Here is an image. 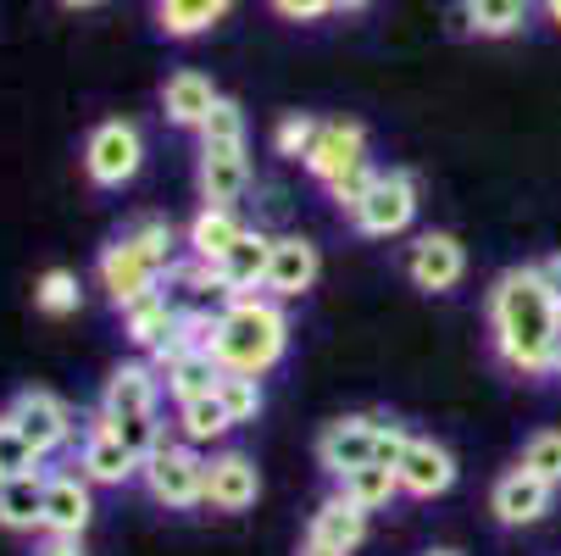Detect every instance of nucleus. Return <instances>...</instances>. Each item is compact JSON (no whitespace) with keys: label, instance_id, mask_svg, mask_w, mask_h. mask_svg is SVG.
I'll use <instances>...</instances> for the list:
<instances>
[{"label":"nucleus","instance_id":"f257e3e1","mask_svg":"<svg viewBox=\"0 0 561 556\" xmlns=\"http://www.w3.org/2000/svg\"><path fill=\"white\" fill-rule=\"evenodd\" d=\"M490 334L512 373H556L561 345V306L550 300L539 268H506L490 290Z\"/></svg>","mask_w":561,"mask_h":556},{"label":"nucleus","instance_id":"f03ea898","mask_svg":"<svg viewBox=\"0 0 561 556\" xmlns=\"http://www.w3.org/2000/svg\"><path fill=\"white\" fill-rule=\"evenodd\" d=\"M284 345H289V324H284V306L273 295H239L217 311L211 356L222 362V373L262 378L267 367H278Z\"/></svg>","mask_w":561,"mask_h":556},{"label":"nucleus","instance_id":"7ed1b4c3","mask_svg":"<svg viewBox=\"0 0 561 556\" xmlns=\"http://www.w3.org/2000/svg\"><path fill=\"white\" fill-rule=\"evenodd\" d=\"M139 479H145V490L162 501V507H201L206 501V456L190 445V440H162L150 456H145V467H139Z\"/></svg>","mask_w":561,"mask_h":556},{"label":"nucleus","instance_id":"20e7f679","mask_svg":"<svg viewBox=\"0 0 561 556\" xmlns=\"http://www.w3.org/2000/svg\"><path fill=\"white\" fill-rule=\"evenodd\" d=\"M139 162H145V139H139V128L128 117H106V123L90 128V139H84V173H90V184L123 190L139 173Z\"/></svg>","mask_w":561,"mask_h":556},{"label":"nucleus","instance_id":"39448f33","mask_svg":"<svg viewBox=\"0 0 561 556\" xmlns=\"http://www.w3.org/2000/svg\"><path fill=\"white\" fill-rule=\"evenodd\" d=\"M412 217H417V179H412L407 168L378 173L373 190L362 195V206L351 212L356 234H367V240H389V234L412 228Z\"/></svg>","mask_w":561,"mask_h":556},{"label":"nucleus","instance_id":"423d86ee","mask_svg":"<svg viewBox=\"0 0 561 556\" xmlns=\"http://www.w3.org/2000/svg\"><path fill=\"white\" fill-rule=\"evenodd\" d=\"M95 273H101V290L112 295V306L117 311H128V306H139L145 295H156V284H162V268H156L128 234L123 240H112L106 251H101V262H95Z\"/></svg>","mask_w":561,"mask_h":556},{"label":"nucleus","instance_id":"0eeeda50","mask_svg":"<svg viewBox=\"0 0 561 556\" xmlns=\"http://www.w3.org/2000/svg\"><path fill=\"white\" fill-rule=\"evenodd\" d=\"M7 418L23 429V440H28L39 456H56V451H61V445H72V434H78V423H72L67 401H56L50 389H23L18 401L7 407Z\"/></svg>","mask_w":561,"mask_h":556},{"label":"nucleus","instance_id":"6e6552de","mask_svg":"<svg viewBox=\"0 0 561 556\" xmlns=\"http://www.w3.org/2000/svg\"><path fill=\"white\" fill-rule=\"evenodd\" d=\"M407 279L417 284V290H456L461 279H467V251H461V240L456 234H445V228H428V234H417V240L407 246Z\"/></svg>","mask_w":561,"mask_h":556},{"label":"nucleus","instance_id":"1a4fd4ad","mask_svg":"<svg viewBox=\"0 0 561 556\" xmlns=\"http://www.w3.org/2000/svg\"><path fill=\"white\" fill-rule=\"evenodd\" d=\"M378 462V418H340L317 434V467L345 479V473Z\"/></svg>","mask_w":561,"mask_h":556},{"label":"nucleus","instance_id":"9d476101","mask_svg":"<svg viewBox=\"0 0 561 556\" xmlns=\"http://www.w3.org/2000/svg\"><path fill=\"white\" fill-rule=\"evenodd\" d=\"M394 473H400V490H407V496L434 501V496H445V490L456 485V456H450L439 440L412 434L407 451H400V462H394Z\"/></svg>","mask_w":561,"mask_h":556},{"label":"nucleus","instance_id":"9b49d317","mask_svg":"<svg viewBox=\"0 0 561 556\" xmlns=\"http://www.w3.org/2000/svg\"><path fill=\"white\" fill-rule=\"evenodd\" d=\"M550 501H556V485H545L539 473H528V467H506L501 479H495V490H490V512H495L506 529L539 523V518L550 512Z\"/></svg>","mask_w":561,"mask_h":556},{"label":"nucleus","instance_id":"f8f14e48","mask_svg":"<svg viewBox=\"0 0 561 556\" xmlns=\"http://www.w3.org/2000/svg\"><path fill=\"white\" fill-rule=\"evenodd\" d=\"M145 462L117 440V429L95 412V423L84 429V445H78V473H84L90 485H128Z\"/></svg>","mask_w":561,"mask_h":556},{"label":"nucleus","instance_id":"ddd939ff","mask_svg":"<svg viewBox=\"0 0 561 556\" xmlns=\"http://www.w3.org/2000/svg\"><path fill=\"white\" fill-rule=\"evenodd\" d=\"M356 168H367V128L362 123H323V128H317V145L306 156V173L334 184V179H345Z\"/></svg>","mask_w":561,"mask_h":556},{"label":"nucleus","instance_id":"4468645a","mask_svg":"<svg viewBox=\"0 0 561 556\" xmlns=\"http://www.w3.org/2000/svg\"><path fill=\"white\" fill-rule=\"evenodd\" d=\"M262 496V473L245 451H222L206 462V501L217 512H251Z\"/></svg>","mask_w":561,"mask_h":556},{"label":"nucleus","instance_id":"2eb2a0df","mask_svg":"<svg viewBox=\"0 0 561 556\" xmlns=\"http://www.w3.org/2000/svg\"><path fill=\"white\" fill-rule=\"evenodd\" d=\"M95 518V501H90V479L84 473H50L45 479V534H61V540H78Z\"/></svg>","mask_w":561,"mask_h":556},{"label":"nucleus","instance_id":"dca6fc26","mask_svg":"<svg viewBox=\"0 0 561 556\" xmlns=\"http://www.w3.org/2000/svg\"><path fill=\"white\" fill-rule=\"evenodd\" d=\"M162 373L145 367V362H123L112 378H106V395H101V418H145L162 401Z\"/></svg>","mask_w":561,"mask_h":556},{"label":"nucleus","instance_id":"f3484780","mask_svg":"<svg viewBox=\"0 0 561 556\" xmlns=\"http://www.w3.org/2000/svg\"><path fill=\"white\" fill-rule=\"evenodd\" d=\"M267 262H273V240H267V234H256V228H245V240H239V246L217 262V284H222V295L239 300V295L267 290Z\"/></svg>","mask_w":561,"mask_h":556},{"label":"nucleus","instance_id":"a211bd4d","mask_svg":"<svg viewBox=\"0 0 561 556\" xmlns=\"http://www.w3.org/2000/svg\"><path fill=\"white\" fill-rule=\"evenodd\" d=\"M317 246L300 240V234H284V240H273V262H267V295L273 300H295L317 284Z\"/></svg>","mask_w":561,"mask_h":556},{"label":"nucleus","instance_id":"6ab92c4d","mask_svg":"<svg viewBox=\"0 0 561 556\" xmlns=\"http://www.w3.org/2000/svg\"><path fill=\"white\" fill-rule=\"evenodd\" d=\"M251 184L245 145H201V195L206 206H233Z\"/></svg>","mask_w":561,"mask_h":556},{"label":"nucleus","instance_id":"aec40b11","mask_svg":"<svg viewBox=\"0 0 561 556\" xmlns=\"http://www.w3.org/2000/svg\"><path fill=\"white\" fill-rule=\"evenodd\" d=\"M217 101H222V95L211 90V78H206V72H195V67L173 72V78H168V90H162L168 123H179V128H201V123L211 117V106H217Z\"/></svg>","mask_w":561,"mask_h":556},{"label":"nucleus","instance_id":"412c9836","mask_svg":"<svg viewBox=\"0 0 561 556\" xmlns=\"http://www.w3.org/2000/svg\"><path fill=\"white\" fill-rule=\"evenodd\" d=\"M239 240H245V223L233 217V206H201V217L190 223V257L195 262H222Z\"/></svg>","mask_w":561,"mask_h":556},{"label":"nucleus","instance_id":"4be33fe9","mask_svg":"<svg viewBox=\"0 0 561 556\" xmlns=\"http://www.w3.org/2000/svg\"><path fill=\"white\" fill-rule=\"evenodd\" d=\"M45 479L50 473H23V479L0 485V529L12 534H28V529H45Z\"/></svg>","mask_w":561,"mask_h":556},{"label":"nucleus","instance_id":"5701e85b","mask_svg":"<svg viewBox=\"0 0 561 556\" xmlns=\"http://www.w3.org/2000/svg\"><path fill=\"white\" fill-rule=\"evenodd\" d=\"M156 373H162V384H168V395L179 407L184 401H206V395H217V384H222V362L211 351H190V356L156 367Z\"/></svg>","mask_w":561,"mask_h":556},{"label":"nucleus","instance_id":"b1692460","mask_svg":"<svg viewBox=\"0 0 561 556\" xmlns=\"http://www.w3.org/2000/svg\"><path fill=\"white\" fill-rule=\"evenodd\" d=\"M534 0H461V23L478 39H512L528 29Z\"/></svg>","mask_w":561,"mask_h":556},{"label":"nucleus","instance_id":"393cba45","mask_svg":"<svg viewBox=\"0 0 561 556\" xmlns=\"http://www.w3.org/2000/svg\"><path fill=\"white\" fill-rule=\"evenodd\" d=\"M233 0H156V29L168 39H195L228 18Z\"/></svg>","mask_w":561,"mask_h":556},{"label":"nucleus","instance_id":"a878e982","mask_svg":"<svg viewBox=\"0 0 561 556\" xmlns=\"http://www.w3.org/2000/svg\"><path fill=\"white\" fill-rule=\"evenodd\" d=\"M179 317H184V311H179L162 290H156V295H145L139 306L123 311V334H128L139 351H156V345H162V340L179 329Z\"/></svg>","mask_w":561,"mask_h":556},{"label":"nucleus","instance_id":"bb28decb","mask_svg":"<svg viewBox=\"0 0 561 556\" xmlns=\"http://www.w3.org/2000/svg\"><path fill=\"white\" fill-rule=\"evenodd\" d=\"M306 534L329 540V545H340V551H356V545L367 540V512H362L356 501H345V496H329L323 507L311 512V529H306Z\"/></svg>","mask_w":561,"mask_h":556},{"label":"nucleus","instance_id":"cd10ccee","mask_svg":"<svg viewBox=\"0 0 561 556\" xmlns=\"http://www.w3.org/2000/svg\"><path fill=\"white\" fill-rule=\"evenodd\" d=\"M340 496L356 501L362 512H378V507H389L400 496V473L383 467V462H367V467H356V473H345V479H340Z\"/></svg>","mask_w":561,"mask_h":556},{"label":"nucleus","instance_id":"c85d7f7f","mask_svg":"<svg viewBox=\"0 0 561 556\" xmlns=\"http://www.w3.org/2000/svg\"><path fill=\"white\" fill-rule=\"evenodd\" d=\"M179 429H184L190 445H206V440H222V434L239 429V423L228 418V407L217 401V395H206V401H184V407H179Z\"/></svg>","mask_w":561,"mask_h":556},{"label":"nucleus","instance_id":"c756f323","mask_svg":"<svg viewBox=\"0 0 561 556\" xmlns=\"http://www.w3.org/2000/svg\"><path fill=\"white\" fill-rule=\"evenodd\" d=\"M39 451L23 440V429L0 412V485H12V479H23V473H39Z\"/></svg>","mask_w":561,"mask_h":556},{"label":"nucleus","instance_id":"7c9ffc66","mask_svg":"<svg viewBox=\"0 0 561 556\" xmlns=\"http://www.w3.org/2000/svg\"><path fill=\"white\" fill-rule=\"evenodd\" d=\"M517 467L539 473L545 485H556V490H561V429H539V434H528V440H523Z\"/></svg>","mask_w":561,"mask_h":556},{"label":"nucleus","instance_id":"2f4dec72","mask_svg":"<svg viewBox=\"0 0 561 556\" xmlns=\"http://www.w3.org/2000/svg\"><path fill=\"white\" fill-rule=\"evenodd\" d=\"M217 401L228 407L233 423H256V412H262V378H251V373H222Z\"/></svg>","mask_w":561,"mask_h":556},{"label":"nucleus","instance_id":"473e14b6","mask_svg":"<svg viewBox=\"0 0 561 556\" xmlns=\"http://www.w3.org/2000/svg\"><path fill=\"white\" fill-rule=\"evenodd\" d=\"M34 306H39L45 317H67V311H78V279H72L67 268H50V273L34 284Z\"/></svg>","mask_w":561,"mask_h":556},{"label":"nucleus","instance_id":"72a5a7b5","mask_svg":"<svg viewBox=\"0 0 561 556\" xmlns=\"http://www.w3.org/2000/svg\"><path fill=\"white\" fill-rule=\"evenodd\" d=\"M317 128H323L317 117H306V112H289V117L273 128V150H278V156H295V162H306V156H311V145H317Z\"/></svg>","mask_w":561,"mask_h":556},{"label":"nucleus","instance_id":"f704fd0d","mask_svg":"<svg viewBox=\"0 0 561 556\" xmlns=\"http://www.w3.org/2000/svg\"><path fill=\"white\" fill-rule=\"evenodd\" d=\"M128 240H134V246H139V251H145L156 268H162V273L173 268V246H179V240H173V223H162V217H145V223H134V228H128Z\"/></svg>","mask_w":561,"mask_h":556},{"label":"nucleus","instance_id":"c9c22d12","mask_svg":"<svg viewBox=\"0 0 561 556\" xmlns=\"http://www.w3.org/2000/svg\"><path fill=\"white\" fill-rule=\"evenodd\" d=\"M201 145H245V112H239V101H217L211 117L201 123Z\"/></svg>","mask_w":561,"mask_h":556},{"label":"nucleus","instance_id":"e433bc0d","mask_svg":"<svg viewBox=\"0 0 561 556\" xmlns=\"http://www.w3.org/2000/svg\"><path fill=\"white\" fill-rule=\"evenodd\" d=\"M106 423L117 429V440H123V445H128L139 462H145L156 445L168 440V434H162V423H156V412H145V418H106Z\"/></svg>","mask_w":561,"mask_h":556},{"label":"nucleus","instance_id":"4c0bfd02","mask_svg":"<svg viewBox=\"0 0 561 556\" xmlns=\"http://www.w3.org/2000/svg\"><path fill=\"white\" fill-rule=\"evenodd\" d=\"M373 179H378L373 168H356V173H345V179H334V184H329V195H334V201H340L345 212H356V206H362V195L373 190Z\"/></svg>","mask_w":561,"mask_h":556},{"label":"nucleus","instance_id":"58836bf2","mask_svg":"<svg viewBox=\"0 0 561 556\" xmlns=\"http://www.w3.org/2000/svg\"><path fill=\"white\" fill-rule=\"evenodd\" d=\"M340 7V0H273V12L284 23H317V18H329Z\"/></svg>","mask_w":561,"mask_h":556},{"label":"nucleus","instance_id":"ea45409f","mask_svg":"<svg viewBox=\"0 0 561 556\" xmlns=\"http://www.w3.org/2000/svg\"><path fill=\"white\" fill-rule=\"evenodd\" d=\"M407 440H412V434L400 429V423H383V418H378V462H383V467H394V462H400Z\"/></svg>","mask_w":561,"mask_h":556},{"label":"nucleus","instance_id":"a19ab883","mask_svg":"<svg viewBox=\"0 0 561 556\" xmlns=\"http://www.w3.org/2000/svg\"><path fill=\"white\" fill-rule=\"evenodd\" d=\"M539 279H545V290H550V300H556V306H561V251H556V257H545V262H539Z\"/></svg>","mask_w":561,"mask_h":556},{"label":"nucleus","instance_id":"79ce46f5","mask_svg":"<svg viewBox=\"0 0 561 556\" xmlns=\"http://www.w3.org/2000/svg\"><path fill=\"white\" fill-rule=\"evenodd\" d=\"M300 556H351V551H340V545H329V540L306 534V540H300Z\"/></svg>","mask_w":561,"mask_h":556},{"label":"nucleus","instance_id":"37998d69","mask_svg":"<svg viewBox=\"0 0 561 556\" xmlns=\"http://www.w3.org/2000/svg\"><path fill=\"white\" fill-rule=\"evenodd\" d=\"M39 556H84V551H78V540H61V534H50V540L39 545Z\"/></svg>","mask_w":561,"mask_h":556},{"label":"nucleus","instance_id":"c03bdc74","mask_svg":"<svg viewBox=\"0 0 561 556\" xmlns=\"http://www.w3.org/2000/svg\"><path fill=\"white\" fill-rule=\"evenodd\" d=\"M539 7H545V18H550V23L561 29V0H539Z\"/></svg>","mask_w":561,"mask_h":556},{"label":"nucleus","instance_id":"a18cd8bd","mask_svg":"<svg viewBox=\"0 0 561 556\" xmlns=\"http://www.w3.org/2000/svg\"><path fill=\"white\" fill-rule=\"evenodd\" d=\"M61 7H72V12H84V7H101V0H61Z\"/></svg>","mask_w":561,"mask_h":556},{"label":"nucleus","instance_id":"49530a36","mask_svg":"<svg viewBox=\"0 0 561 556\" xmlns=\"http://www.w3.org/2000/svg\"><path fill=\"white\" fill-rule=\"evenodd\" d=\"M356 7H367V0H340V12H356Z\"/></svg>","mask_w":561,"mask_h":556},{"label":"nucleus","instance_id":"de8ad7c7","mask_svg":"<svg viewBox=\"0 0 561 556\" xmlns=\"http://www.w3.org/2000/svg\"><path fill=\"white\" fill-rule=\"evenodd\" d=\"M423 556H461V551H445V545H434V551H423Z\"/></svg>","mask_w":561,"mask_h":556},{"label":"nucleus","instance_id":"09e8293b","mask_svg":"<svg viewBox=\"0 0 561 556\" xmlns=\"http://www.w3.org/2000/svg\"><path fill=\"white\" fill-rule=\"evenodd\" d=\"M556 373H561V345H556Z\"/></svg>","mask_w":561,"mask_h":556}]
</instances>
